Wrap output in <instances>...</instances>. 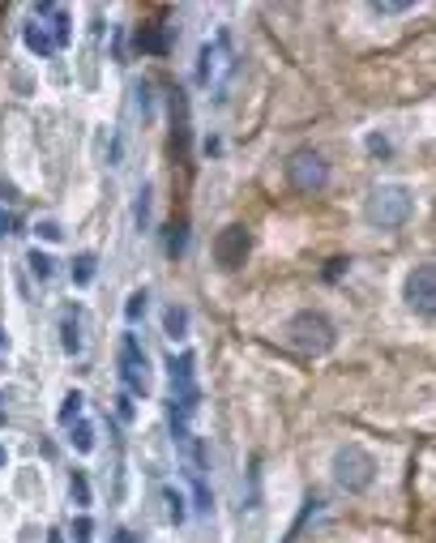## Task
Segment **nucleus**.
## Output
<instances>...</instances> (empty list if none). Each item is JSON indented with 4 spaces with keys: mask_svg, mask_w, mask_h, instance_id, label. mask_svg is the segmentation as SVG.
Instances as JSON below:
<instances>
[{
    "mask_svg": "<svg viewBox=\"0 0 436 543\" xmlns=\"http://www.w3.org/2000/svg\"><path fill=\"white\" fill-rule=\"evenodd\" d=\"M39 235H43V240H60V227H56V223H39Z\"/></svg>",
    "mask_w": 436,
    "mask_h": 543,
    "instance_id": "nucleus-23",
    "label": "nucleus"
},
{
    "mask_svg": "<svg viewBox=\"0 0 436 543\" xmlns=\"http://www.w3.org/2000/svg\"><path fill=\"white\" fill-rule=\"evenodd\" d=\"M90 535H94L90 518H77V522H73V539H77V543H90Z\"/></svg>",
    "mask_w": 436,
    "mask_h": 543,
    "instance_id": "nucleus-20",
    "label": "nucleus"
},
{
    "mask_svg": "<svg viewBox=\"0 0 436 543\" xmlns=\"http://www.w3.org/2000/svg\"><path fill=\"white\" fill-rule=\"evenodd\" d=\"M47 543H64V539H60V535H56V531H51V535H47Z\"/></svg>",
    "mask_w": 436,
    "mask_h": 543,
    "instance_id": "nucleus-27",
    "label": "nucleus"
},
{
    "mask_svg": "<svg viewBox=\"0 0 436 543\" xmlns=\"http://www.w3.org/2000/svg\"><path fill=\"white\" fill-rule=\"evenodd\" d=\"M124 317H128V321L146 317V291H133V295H128V304H124Z\"/></svg>",
    "mask_w": 436,
    "mask_h": 543,
    "instance_id": "nucleus-17",
    "label": "nucleus"
},
{
    "mask_svg": "<svg viewBox=\"0 0 436 543\" xmlns=\"http://www.w3.org/2000/svg\"><path fill=\"white\" fill-rule=\"evenodd\" d=\"M30 274H34V278H51V257L34 248V253H30Z\"/></svg>",
    "mask_w": 436,
    "mask_h": 543,
    "instance_id": "nucleus-14",
    "label": "nucleus"
},
{
    "mask_svg": "<svg viewBox=\"0 0 436 543\" xmlns=\"http://www.w3.org/2000/svg\"><path fill=\"white\" fill-rule=\"evenodd\" d=\"M124 385L133 394H146V355L133 334H124Z\"/></svg>",
    "mask_w": 436,
    "mask_h": 543,
    "instance_id": "nucleus-7",
    "label": "nucleus"
},
{
    "mask_svg": "<svg viewBox=\"0 0 436 543\" xmlns=\"http://www.w3.org/2000/svg\"><path fill=\"white\" fill-rule=\"evenodd\" d=\"M163 330H167V338H184V334H188V313L171 304V308L163 313Z\"/></svg>",
    "mask_w": 436,
    "mask_h": 543,
    "instance_id": "nucleus-10",
    "label": "nucleus"
},
{
    "mask_svg": "<svg viewBox=\"0 0 436 543\" xmlns=\"http://www.w3.org/2000/svg\"><path fill=\"white\" fill-rule=\"evenodd\" d=\"M21 39H26V47H30V51H39V56H51V51H60V47H64V43H60V34H56V30H47V26H39V21H30Z\"/></svg>",
    "mask_w": 436,
    "mask_h": 543,
    "instance_id": "nucleus-9",
    "label": "nucleus"
},
{
    "mask_svg": "<svg viewBox=\"0 0 436 543\" xmlns=\"http://www.w3.org/2000/svg\"><path fill=\"white\" fill-rule=\"evenodd\" d=\"M77 415H81V394H69L64 407H60V424H73Z\"/></svg>",
    "mask_w": 436,
    "mask_h": 543,
    "instance_id": "nucleus-18",
    "label": "nucleus"
},
{
    "mask_svg": "<svg viewBox=\"0 0 436 543\" xmlns=\"http://www.w3.org/2000/svg\"><path fill=\"white\" fill-rule=\"evenodd\" d=\"M372 479H377V462H372L368 450L343 445V450L334 454V484H338L343 492H351V497H355V492H368Z\"/></svg>",
    "mask_w": 436,
    "mask_h": 543,
    "instance_id": "nucleus-2",
    "label": "nucleus"
},
{
    "mask_svg": "<svg viewBox=\"0 0 436 543\" xmlns=\"http://www.w3.org/2000/svg\"><path fill=\"white\" fill-rule=\"evenodd\" d=\"M69 441H73V445H77L81 454H90V450H94V428H90V424H77Z\"/></svg>",
    "mask_w": 436,
    "mask_h": 543,
    "instance_id": "nucleus-12",
    "label": "nucleus"
},
{
    "mask_svg": "<svg viewBox=\"0 0 436 543\" xmlns=\"http://www.w3.org/2000/svg\"><path fill=\"white\" fill-rule=\"evenodd\" d=\"M120 543H137V539H133V535H128V531H120Z\"/></svg>",
    "mask_w": 436,
    "mask_h": 543,
    "instance_id": "nucleus-26",
    "label": "nucleus"
},
{
    "mask_svg": "<svg viewBox=\"0 0 436 543\" xmlns=\"http://www.w3.org/2000/svg\"><path fill=\"white\" fill-rule=\"evenodd\" d=\"M368 150H372V154H385V150H390V141H385V137H368Z\"/></svg>",
    "mask_w": 436,
    "mask_h": 543,
    "instance_id": "nucleus-24",
    "label": "nucleus"
},
{
    "mask_svg": "<svg viewBox=\"0 0 436 543\" xmlns=\"http://www.w3.org/2000/svg\"><path fill=\"white\" fill-rule=\"evenodd\" d=\"M402 300L420 313V317H436V265H415L402 283Z\"/></svg>",
    "mask_w": 436,
    "mask_h": 543,
    "instance_id": "nucleus-5",
    "label": "nucleus"
},
{
    "mask_svg": "<svg viewBox=\"0 0 436 543\" xmlns=\"http://www.w3.org/2000/svg\"><path fill=\"white\" fill-rule=\"evenodd\" d=\"M167 253H171V257L184 253V223H171V227H167Z\"/></svg>",
    "mask_w": 436,
    "mask_h": 543,
    "instance_id": "nucleus-16",
    "label": "nucleus"
},
{
    "mask_svg": "<svg viewBox=\"0 0 436 543\" xmlns=\"http://www.w3.org/2000/svg\"><path fill=\"white\" fill-rule=\"evenodd\" d=\"M372 13H407L411 4H398V0H381V4H368Z\"/></svg>",
    "mask_w": 436,
    "mask_h": 543,
    "instance_id": "nucleus-21",
    "label": "nucleus"
},
{
    "mask_svg": "<svg viewBox=\"0 0 436 543\" xmlns=\"http://www.w3.org/2000/svg\"><path fill=\"white\" fill-rule=\"evenodd\" d=\"M73 283H77V287L94 283V253H81V257L73 261Z\"/></svg>",
    "mask_w": 436,
    "mask_h": 543,
    "instance_id": "nucleus-11",
    "label": "nucleus"
},
{
    "mask_svg": "<svg viewBox=\"0 0 436 543\" xmlns=\"http://www.w3.org/2000/svg\"><path fill=\"white\" fill-rule=\"evenodd\" d=\"M60 334H64V338H60V342H64V351H69V355H77V351H81V338H77V321H64V325H60Z\"/></svg>",
    "mask_w": 436,
    "mask_h": 543,
    "instance_id": "nucleus-15",
    "label": "nucleus"
},
{
    "mask_svg": "<svg viewBox=\"0 0 436 543\" xmlns=\"http://www.w3.org/2000/svg\"><path fill=\"white\" fill-rule=\"evenodd\" d=\"M287 180H291L295 193H321L325 180H330V167L317 150H295L291 163H287Z\"/></svg>",
    "mask_w": 436,
    "mask_h": 543,
    "instance_id": "nucleus-4",
    "label": "nucleus"
},
{
    "mask_svg": "<svg viewBox=\"0 0 436 543\" xmlns=\"http://www.w3.org/2000/svg\"><path fill=\"white\" fill-rule=\"evenodd\" d=\"M0 467H4V445H0Z\"/></svg>",
    "mask_w": 436,
    "mask_h": 543,
    "instance_id": "nucleus-28",
    "label": "nucleus"
},
{
    "mask_svg": "<svg viewBox=\"0 0 436 543\" xmlns=\"http://www.w3.org/2000/svg\"><path fill=\"white\" fill-rule=\"evenodd\" d=\"M218 68H231V60H227V39H214V43H206V47H201L197 81H201V86H210V77H214Z\"/></svg>",
    "mask_w": 436,
    "mask_h": 543,
    "instance_id": "nucleus-8",
    "label": "nucleus"
},
{
    "mask_svg": "<svg viewBox=\"0 0 436 543\" xmlns=\"http://www.w3.org/2000/svg\"><path fill=\"white\" fill-rule=\"evenodd\" d=\"M287 342L304 355H325L338 342V334H334V321L325 313H295L287 321Z\"/></svg>",
    "mask_w": 436,
    "mask_h": 543,
    "instance_id": "nucleus-1",
    "label": "nucleus"
},
{
    "mask_svg": "<svg viewBox=\"0 0 436 543\" xmlns=\"http://www.w3.org/2000/svg\"><path fill=\"white\" fill-rule=\"evenodd\" d=\"M69 492H73V501H77V505H90V484H86V475H81V471H73Z\"/></svg>",
    "mask_w": 436,
    "mask_h": 543,
    "instance_id": "nucleus-13",
    "label": "nucleus"
},
{
    "mask_svg": "<svg viewBox=\"0 0 436 543\" xmlns=\"http://www.w3.org/2000/svg\"><path fill=\"white\" fill-rule=\"evenodd\" d=\"M167 518H171V522H184V501H180L171 488H167Z\"/></svg>",
    "mask_w": 436,
    "mask_h": 543,
    "instance_id": "nucleus-19",
    "label": "nucleus"
},
{
    "mask_svg": "<svg viewBox=\"0 0 436 543\" xmlns=\"http://www.w3.org/2000/svg\"><path fill=\"white\" fill-rule=\"evenodd\" d=\"M0 347H4V330H0Z\"/></svg>",
    "mask_w": 436,
    "mask_h": 543,
    "instance_id": "nucleus-29",
    "label": "nucleus"
},
{
    "mask_svg": "<svg viewBox=\"0 0 436 543\" xmlns=\"http://www.w3.org/2000/svg\"><path fill=\"white\" fill-rule=\"evenodd\" d=\"M411 210H415V197H411L402 184H381V188H372V197H368V218H372L377 227H385V231L402 227V223L411 218Z\"/></svg>",
    "mask_w": 436,
    "mask_h": 543,
    "instance_id": "nucleus-3",
    "label": "nucleus"
},
{
    "mask_svg": "<svg viewBox=\"0 0 436 543\" xmlns=\"http://www.w3.org/2000/svg\"><path fill=\"white\" fill-rule=\"evenodd\" d=\"M248 248H253L248 231H244V227H227V231L214 240V261H218L223 270H240L244 257H248Z\"/></svg>",
    "mask_w": 436,
    "mask_h": 543,
    "instance_id": "nucleus-6",
    "label": "nucleus"
},
{
    "mask_svg": "<svg viewBox=\"0 0 436 543\" xmlns=\"http://www.w3.org/2000/svg\"><path fill=\"white\" fill-rule=\"evenodd\" d=\"M4 231H9V214L0 210V235H4Z\"/></svg>",
    "mask_w": 436,
    "mask_h": 543,
    "instance_id": "nucleus-25",
    "label": "nucleus"
},
{
    "mask_svg": "<svg viewBox=\"0 0 436 543\" xmlns=\"http://www.w3.org/2000/svg\"><path fill=\"white\" fill-rule=\"evenodd\" d=\"M137 47H146V51H163V39H158V34H137Z\"/></svg>",
    "mask_w": 436,
    "mask_h": 543,
    "instance_id": "nucleus-22",
    "label": "nucleus"
}]
</instances>
